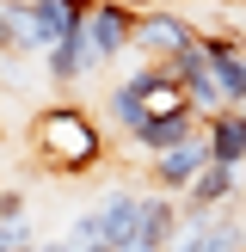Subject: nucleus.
<instances>
[{"label": "nucleus", "instance_id": "obj_5", "mask_svg": "<svg viewBox=\"0 0 246 252\" xmlns=\"http://www.w3.org/2000/svg\"><path fill=\"white\" fill-rule=\"evenodd\" d=\"M209 166H215V148H209V129H203V135H191L184 148H172V154H154V160H148V179H154V191L184 197Z\"/></svg>", "mask_w": 246, "mask_h": 252}, {"label": "nucleus", "instance_id": "obj_8", "mask_svg": "<svg viewBox=\"0 0 246 252\" xmlns=\"http://www.w3.org/2000/svg\"><path fill=\"white\" fill-rule=\"evenodd\" d=\"M43 62H49V80H56V86H74V80H86V74H92V49H86V25H80L74 37H62V43L49 49Z\"/></svg>", "mask_w": 246, "mask_h": 252}, {"label": "nucleus", "instance_id": "obj_6", "mask_svg": "<svg viewBox=\"0 0 246 252\" xmlns=\"http://www.w3.org/2000/svg\"><path fill=\"white\" fill-rule=\"evenodd\" d=\"M246 197V179H240V166H228V160H215V166L203 172V179L184 191V216H203V209H228V203H240Z\"/></svg>", "mask_w": 246, "mask_h": 252}, {"label": "nucleus", "instance_id": "obj_12", "mask_svg": "<svg viewBox=\"0 0 246 252\" xmlns=\"http://www.w3.org/2000/svg\"><path fill=\"white\" fill-rule=\"evenodd\" d=\"M240 111H246V98H240Z\"/></svg>", "mask_w": 246, "mask_h": 252}, {"label": "nucleus", "instance_id": "obj_7", "mask_svg": "<svg viewBox=\"0 0 246 252\" xmlns=\"http://www.w3.org/2000/svg\"><path fill=\"white\" fill-rule=\"evenodd\" d=\"M209 129V117H197V111H179V117H154V123H142V129L129 135V148H142L148 160L154 154H172V148H184L191 135H203Z\"/></svg>", "mask_w": 246, "mask_h": 252}, {"label": "nucleus", "instance_id": "obj_2", "mask_svg": "<svg viewBox=\"0 0 246 252\" xmlns=\"http://www.w3.org/2000/svg\"><path fill=\"white\" fill-rule=\"evenodd\" d=\"M86 12L92 0H6V56H49L86 25Z\"/></svg>", "mask_w": 246, "mask_h": 252}, {"label": "nucleus", "instance_id": "obj_1", "mask_svg": "<svg viewBox=\"0 0 246 252\" xmlns=\"http://www.w3.org/2000/svg\"><path fill=\"white\" fill-rule=\"evenodd\" d=\"M105 154V135L86 117L80 105H49L31 123V166H43L49 179H74V172H92Z\"/></svg>", "mask_w": 246, "mask_h": 252}, {"label": "nucleus", "instance_id": "obj_4", "mask_svg": "<svg viewBox=\"0 0 246 252\" xmlns=\"http://www.w3.org/2000/svg\"><path fill=\"white\" fill-rule=\"evenodd\" d=\"M135 25H142V12H135L129 0H92V12H86V49H92V68L117 62L123 49H135Z\"/></svg>", "mask_w": 246, "mask_h": 252}, {"label": "nucleus", "instance_id": "obj_11", "mask_svg": "<svg viewBox=\"0 0 246 252\" xmlns=\"http://www.w3.org/2000/svg\"><path fill=\"white\" fill-rule=\"evenodd\" d=\"M25 252H80V246H74L68 234H62V240H49V246H25Z\"/></svg>", "mask_w": 246, "mask_h": 252}, {"label": "nucleus", "instance_id": "obj_10", "mask_svg": "<svg viewBox=\"0 0 246 252\" xmlns=\"http://www.w3.org/2000/svg\"><path fill=\"white\" fill-rule=\"evenodd\" d=\"M0 246L6 252H25V246H37L31 240V216H25V197L6 185V197H0Z\"/></svg>", "mask_w": 246, "mask_h": 252}, {"label": "nucleus", "instance_id": "obj_9", "mask_svg": "<svg viewBox=\"0 0 246 252\" xmlns=\"http://www.w3.org/2000/svg\"><path fill=\"white\" fill-rule=\"evenodd\" d=\"M209 148H215V160H228V166H246V111H221V117L209 123Z\"/></svg>", "mask_w": 246, "mask_h": 252}, {"label": "nucleus", "instance_id": "obj_3", "mask_svg": "<svg viewBox=\"0 0 246 252\" xmlns=\"http://www.w3.org/2000/svg\"><path fill=\"white\" fill-rule=\"evenodd\" d=\"M197 37H203V25H191L184 12H172V6H148L142 25H135V49H129V56H142V62H179Z\"/></svg>", "mask_w": 246, "mask_h": 252}]
</instances>
